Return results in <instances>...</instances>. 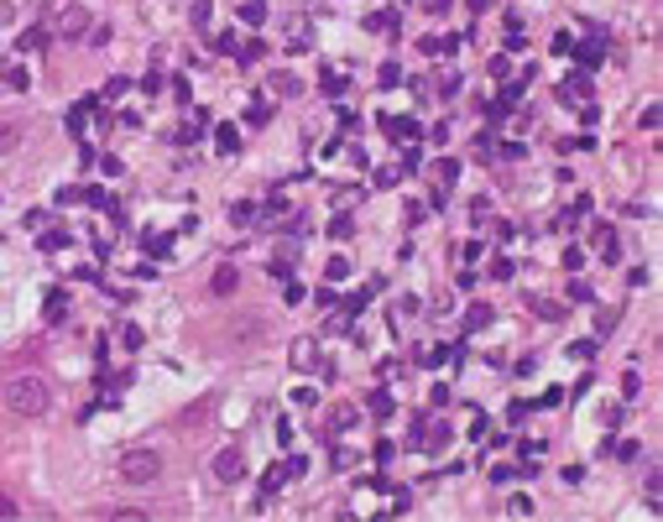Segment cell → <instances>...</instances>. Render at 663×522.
<instances>
[{"label": "cell", "mask_w": 663, "mask_h": 522, "mask_svg": "<svg viewBox=\"0 0 663 522\" xmlns=\"http://www.w3.org/2000/svg\"><path fill=\"white\" fill-rule=\"evenodd\" d=\"M214 147H219V157H235V152H240V131L235 126H219L214 131Z\"/></svg>", "instance_id": "cell-8"}, {"label": "cell", "mask_w": 663, "mask_h": 522, "mask_svg": "<svg viewBox=\"0 0 663 522\" xmlns=\"http://www.w3.org/2000/svg\"><path fill=\"white\" fill-rule=\"evenodd\" d=\"M371 413L386 418V413H392V397H386V392H371Z\"/></svg>", "instance_id": "cell-28"}, {"label": "cell", "mask_w": 663, "mask_h": 522, "mask_svg": "<svg viewBox=\"0 0 663 522\" xmlns=\"http://www.w3.org/2000/svg\"><path fill=\"white\" fill-rule=\"evenodd\" d=\"M272 84H277V94H298V79H293V73H277Z\"/></svg>", "instance_id": "cell-32"}, {"label": "cell", "mask_w": 663, "mask_h": 522, "mask_svg": "<svg viewBox=\"0 0 663 522\" xmlns=\"http://www.w3.org/2000/svg\"><path fill=\"white\" fill-rule=\"evenodd\" d=\"M350 277V261L345 256H329V266H324V282H345Z\"/></svg>", "instance_id": "cell-17"}, {"label": "cell", "mask_w": 663, "mask_h": 522, "mask_svg": "<svg viewBox=\"0 0 663 522\" xmlns=\"http://www.w3.org/2000/svg\"><path fill=\"white\" fill-rule=\"evenodd\" d=\"M240 475H246V454H240V449H219V454H214V481L235 486Z\"/></svg>", "instance_id": "cell-3"}, {"label": "cell", "mask_w": 663, "mask_h": 522, "mask_svg": "<svg viewBox=\"0 0 663 522\" xmlns=\"http://www.w3.org/2000/svg\"><path fill=\"white\" fill-rule=\"evenodd\" d=\"M209 10H214V6H209V0H198V6L189 10V16H194V27H209Z\"/></svg>", "instance_id": "cell-29"}, {"label": "cell", "mask_w": 663, "mask_h": 522, "mask_svg": "<svg viewBox=\"0 0 663 522\" xmlns=\"http://www.w3.org/2000/svg\"><path fill=\"white\" fill-rule=\"evenodd\" d=\"M595 251H601L606 261H616V230L611 225H595Z\"/></svg>", "instance_id": "cell-10"}, {"label": "cell", "mask_w": 663, "mask_h": 522, "mask_svg": "<svg viewBox=\"0 0 663 522\" xmlns=\"http://www.w3.org/2000/svg\"><path fill=\"white\" fill-rule=\"evenodd\" d=\"M569 303H590V287H585V282H569Z\"/></svg>", "instance_id": "cell-34"}, {"label": "cell", "mask_w": 663, "mask_h": 522, "mask_svg": "<svg viewBox=\"0 0 663 522\" xmlns=\"http://www.w3.org/2000/svg\"><path fill=\"white\" fill-rule=\"evenodd\" d=\"M282 470H287V481H298V475H303V460H298V454H287Z\"/></svg>", "instance_id": "cell-33"}, {"label": "cell", "mask_w": 663, "mask_h": 522, "mask_svg": "<svg viewBox=\"0 0 663 522\" xmlns=\"http://www.w3.org/2000/svg\"><path fill=\"white\" fill-rule=\"evenodd\" d=\"M658 120H663V110H658V105H648V110H643V120H637V126H643V131H658Z\"/></svg>", "instance_id": "cell-27"}, {"label": "cell", "mask_w": 663, "mask_h": 522, "mask_svg": "<svg viewBox=\"0 0 663 522\" xmlns=\"http://www.w3.org/2000/svg\"><path fill=\"white\" fill-rule=\"evenodd\" d=\"M267 115H272V105H261V99H256V105L246 110V120H251V126H261V120H267Z\"/></svg>", "instance_id": "cell-30"}, {"label": "cell", "mask_w": 663, "mask_h": 522, "mask_svg": "<svg viewBox=\"0 0 663 522\" xmlns=\"http://www.w3.org/2000/svg\"><path fill=\"white\" fill-rule=\"evenodd\" d=\"M319 89H324L329 99H340L345 94V73H335V68H324V79H319Z\"/></svg>", "instance_id": "cell-15"}, {"label": "cell", "mask_w": 663, "mask_h": 522, "mask_svg": "<svg viewBox=\"0 0 663 522\" xmlns=\"http://www.w3.org/2000/svg\"><path fill=\"white\" fill-rule=\"evenodd\" d=\"M63 314H68V293H58V287H52V293H48V319L58 324Z\"/></svg>", "instance_id": "cell-16"}, {"label": "cell", "mask_w": 663, "mask_h": 522, "mask_svg": "<svg viewBox=\"0 0 663 522\" xmlns=\"http://www.w3.org/2000/svg\"><path fill=\"white\" fill-rule=\"evenodd\" d=\"M0 397H6V407L16 418H42V413H48V403H52V392L42 386V376H10Z\"/></svg>", "instance_id": "cell-1"}, {"label": "cell", "mask_w": 663, "mask_h": 522, "mask_svg": "<svg viewBox=\"0 0 663 522\" xmlns=\"http://www.w3.org/2000/svg\"><path fill=\"white\" fill-rule=\"evenodd\" d=\"M230 219H235V225H256V204H235V209H230Z\"/></svg>", "instance_id": "cell-19"}, {"label": "cell", "mask_w": 663, "mask_h": 522, "mask_svg": "<svg viewBox=\"0 0 663 522\" xmlns=\"http://www.w3.org/2000/svg\"><path fill=\"white\" fill-rule=\"evenodd\" d=\"M168 251H173V235H157V230H152V235H147V256H152V261H162Z\"/></svg>", "instance_id": "cell-14"}, {"label": "cell", "mask_w": 663, "mask_h": 522, "mask_svg": "<svg viewBox=\"0 0 663 522\" xmlns=\"http://www.w3.org/2000/svg\"><path fill=\"white\" fill-rule=\"evenodd\" d=\"M381 126H386V136H397V141L418 136V120H407V115H392V120H381Z\"/></svg>", "instance_id": "cell-12"}, {"label": "cell", "mask_w": 663, "mask_h": 522, "mask_svg": "<svg viewBox=\"0 0 663 522\" xmlns=\"http://www.w3.org/2000/svg\"><path fill=\"white\" fill-rule=\"evenodd\" d=\"M559 94H564L569 105H574V99H590V73H574V79H569L564 89H559Z\"/></svg>", "instance_id": "cell-11"}, {"label": "cell", "mask_w": 663, "mask_h": 522, "mask_svg": "<svg viewBox=\"0 0 663 522\" xmlns=\"http://www.w3.org/2000/svg\"><path fill=\"white\" fill-rule=\"evenodd\" d=\"M267 219H272V225H282V219H293V204H287V198H272V204H267Z\"/></svg>", "instance_id": "cell-18"}, {"label": "cell", "mask_w": 663, "mask_h": 522, "mask_svg": "<svg viewBox=\"0 0 663 522\" xmlns=\"http://www.w3.org/2000/svg\"><path fill=\"white\" fill-rule=\"evenodd\" d=\"M491 277H496V282H507V277H512V256H496L491 261Z\"/></svg>", "instance_id": "cell-25"}, {"label": "cell", "mask_w": 663, "mask_h": 522, "mask_svg": "<svg viewBox=\"0 0 663 522\" xmlns=\"http://www.w3.org/2000/svg\"><path fill=\"white\" fill-rule=\"evenodd\" d=\"M21 136H27V126H21V120H0V152L21 147Z\"/></svg>", "instance_id": "cell-9"}, {"label": "cell", "mask_w": 663, "mask_h": 522, "mask_svg": "<svg viewBox=\"0 0 663 522\" xmlns=\"http://www.w3.org/2000/svg\"><path fill=\"white\" fill-rule=\"evenodd\" d=\"M162 475V454L157 449H126L120 454V481L126 486H152Z\"/></svg>", "instance_id": "cell-2"}, {"label": "cell", "mask_w": 663, "mask_h": 522, "mask_svg": "<svg viewBox=\"0 0 663 522\" xmlns=\"http://www.w3.org/2000/svg\"><path fill=\"white\" fill-rule=\"evenodd\" d=\"M240 21H246V27H261V21H267V6H261V0H240Z\"/></svg>", "instance_id": "cell-13"}, {"label": "cell", "mask_w": 663, "mask_h": 522, "mask_svg": "<svg viewBox=\"0 0 663 522\" xmlns=\"http://www.w3.org/2000/svg\"><path fill=\"white\" fill-rule=\"evenodd\" d=\"M120 340H126V350H141V329H136V324L120 329Z\"/></svg>", "instance_id": "cell-31"}, {"label": "cell", "mask_w": 663, "mask_h": 522, "mask_svg": "<svg viewBox=\"0 0 663 522\" xmlns=\"http://www.w3.org/2000/svg\"><path fill=\"white\" fill-rule=\"evenodd\" d=\"M486 324H491V303H470L465 308V335H481Z\"/></svg>", "instance_id": "cell-7"}, {"label": "cell", "mask_w": 663, "mask_h": 522, "mask_svg": "<svg viewBox=\"0 0 663 522\" xmlns=\"http://www.w3.org/2000/svg\"><path fill=\"white\" fill-rule=\"evenodd\" d=\"M84 198H89L94 209H115V204H110V194H105V188H84Z\"/></svg>", "instance_id": "cell-24"}, {"label": "cell", "mask_w": 663, "mask_h": 522, "mask_svg": "<svg viewBox=\"0 0 663 522\" xmlns=\"http://www.w3.org/2000/svg\"><path fill=\"white\" fill-rule=\"evenodd\" d=\"M84 31H89V10H84V6H68V10L58 16V37H63V42H79Z\"/></svg>", "instance_id": "cell-4"}, {"label": "cell", "mask_w": 663, "mask_h": 522, "mask_svg": "<svg viewBox=\"0 0 663 522\" xmlns=\"http://www.w3.org/2000/svg\"><path fill=\"white\" fill-rule=\"evenodd\" d=\"M397 79H402V68H397V63H381V89H397Z\"/></svg>", "instance_id": "cell-26"}, {"label": "cell", "mask_w": 663, "mask_h": 522, "mask_svg": "<svg viewBox=\"0 0 663 522\" xmlns=\"http://www.w3.org/2000/svg\"><path fill=\"white\" fill-rule=\"evenodd\" d=\"M68 246V230H48V235H42V251H63Z\"/></svg>", "instance_id": "cell-23"}, {"label": "cell", "mask_w": 663, "mask_h": 522, "mask_svg": "<svg viewBox=\"0 0 663 522\" xmlns=\"http://www.w3.org/2000/svg\"><path fill=\"white\" fill-rule=\"evenodd\" d=\"M235 287H240V272H235V266H214V277H209V293H214V298H230V293H235Z\"/></svg>", "instance_id": "cell-5"}, {"label": "cell", "mask_w": 663, "mask_h": 522, "mask_svg": "<svg viewBox=\"0 0 663 522\" xmlns=\"http://www.w3.org/2000/svg\"><path fill=\"white\" fill-rule=\"evenodd\" d=\"M314 355H319L314 340H298V345H293V361H298V365H314Z\"/></svg>", "instance_id": "cell-20"}, {"label": "cell", "mask_w": 663, "mask_h": 522, "mask_svg": "<svg viewBox=\"0 0 663 522\" xmlns=\"http://www.w3.org/2000/svg\"><path fill=\"white\" fill-rule=\"evenodd\" d=\"M48 42H52V31H48V27H27V31H21V42H16V48H21V52H42Z\"/></svg>", "instance_id": "cell-6"}, {"label": "cell", "mask_w": 663, "mask_h": 522, "mask_svg": "<svg viewBox=\"0 0 663 522\" xmlns=\"http://www.w3.org/2000/svg\"><path fill=\"white\" fill-rule=\"evenodd\" d=\"M470 219H475V225H491V198H475V204H470Z\"/></svg>", "instance_id": "cell-22"}, {"label": "cell", "mask_w": 663, "mask_h": 522, "mask_svg": "<svg viewBox=\"0 0 663 522\" xmlns=\"http://www.w3.org/2000/svg\"><path fill=\"white\" fill-rule=\"evenodd\" d=\"M27 84H31V79H27V68H16V63H10V68H6V89H16V94H21Z\"/></svg>", "instance_id": "cell-21"}, {"label": "cell", "mask_w": 663, "mask_h": 522, "mask_svg": "<svg viewBox=\"0 0 663 522\" xmlns=\"http://www.w3.org/2000/svg\"><path fill=\"white\" fill-rule=\"evenodd\" d=\"M0 517H16V502H10L6 491H0Z\"/></svg>", "instance_id": "cell-35"}]
</instances>
